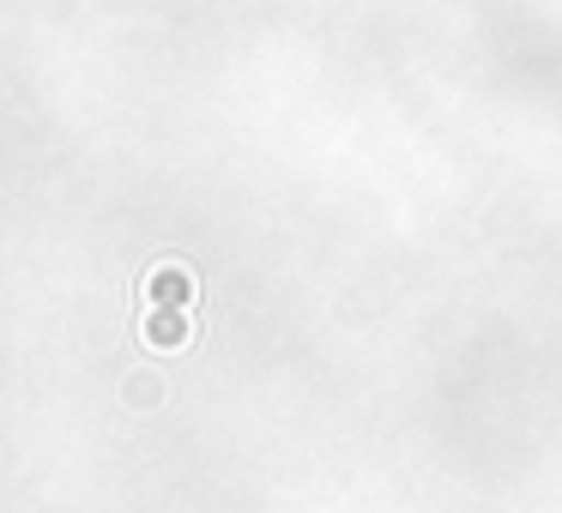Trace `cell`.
Masks as SVG:
<instances>
[{
  "label": "cell",
  "mask_w": 562,
  "mask_h": 513,
  "mask_svg": "<svg viewBox=\"0 0 562 513\" xmlns=\"http://www.w3.org/2000/svg\"><path fill=\"white\" fill-rule=\"evenodd\" d=\"M194 272L182 266V260H158V266L146 272V296H151V308H188L194 303Z\"/></svg>",
  "instance_id": "6da1fadb"
},
{
  "label": "cell",
  "mask_w": 562,
  "mask_h": 513,
  "mask_svg": "<svg viewBox=\"0 0 562 513\" xmlns=\"http://www.w3.org/2000/svg\"><path fill=\"white\" fill-rule=\"evenodd\" d=\"M188 315L182 308H146V344H158V351H182L188 344Z\"/></svg>",
  "instance_id": "7a4b0ae2"
}]
</instances>
